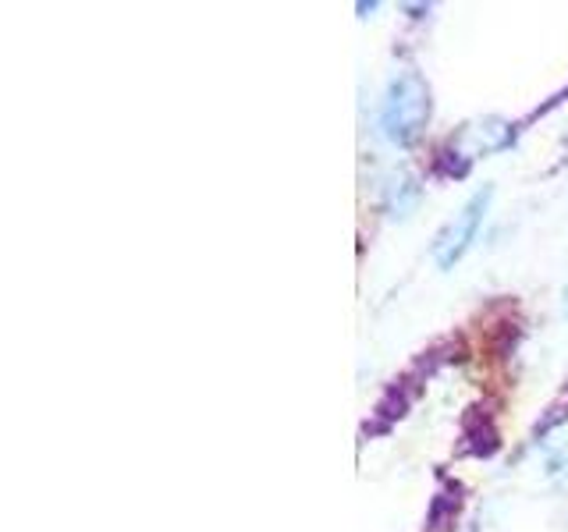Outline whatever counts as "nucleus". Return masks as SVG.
I'll return each instance as SVG.
<instances>
[{
  "label": "nucleus",
  "mask_w": 568,
  "mask_h": 532,
  "mask_svg": "<svg viewBox=\"0 0 568 532\" xmlns=\"http://www.w3.org/2000/svg\"><path fill=\"white\" fill-rule=\"evenodd\" d=\"M434 114V96L430 85L419 75V71H398L395 79L387 82V93L381 103V132L390 146H413L419 135L426 132Z\"/></svg>",
  "instance_id": "f257e3e1"
},
{
  "label": "nucleus",
  "mask_w": 568,
  "mask_h": 532,
  "mask_svg": "<svg viewBox=\"0 0 568 532\" xmlns=\"http://www.w3.org/2000/svg\"><path fill=\"white\" fill-rule=\"evenodd\" d=\"M565 319H568V288H565Z\"/></svg>",
  "instance_id": "7ed1b4c3"
},
{
  "label": "nucleus",
  "mask_w": 568,
  "mask_h": 532,
  "mask_svg": "<svg viewBox=\"0 0 568 532\" xmlns=\"http://www.w3.org/2000/svg\"><path fill=\"white\" fill-rule=\"evenodd\" d=\"M490 200H494V188L484 185L479 192L469 195V203L462 206L448 224H444V231H440L437 242H434V263H437V270H455V263L469 253L476 235H479V227H484Z\"/></svg>",
  "instance_id": "f03ea898"
}]
</instances>
